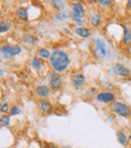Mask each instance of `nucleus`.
Instances as JSON below:
<instances>
[{"label":"nucleus","instance_id":"7","mask_svg":"<svg viewBox=\"0 0 131 148\" xmlns=\"http://www.w3.org/2000/svg\"><path fill=\"white\" fill-rule=\"evenodd\" d=\"M114 95L110 92H103V93L98 94L97 96V100L100 102H104V103H109L114 101Z\"/></svg>","mask_w":131,"mask_h":148},{"label":"nucleus","instance_id":"32","mask_svg":"<svg viewBox=\"0 0 131 148\" xmlns=\"http://www.w3.org/2000/svg\"><path fill=\"white\" fill-rule=\"evenodd\" d=\"M64 148H69V147H64Z\"/></svg>","mask_w":131,"mask_h":148},{"label":"nucleus","instance_id":"18","mask_svg":"<svg viewBox=\"0 0 131 148\" xmlns=\"http://www.w3.org/2000/svg\"><path fill=\"white\" fill-rule=\"evenodd\" d=\"M9 51H10V55H16L21 51V48L18 46H9Z\"/></svg>","mask_w":131,"mask_h":148},{"label":"nucleus","instance_id":"9","mask_svg":"<svg viewBox=\"0 0 131 148\" xmlns=\"http://www.w3.org/2000/svg\"><path fill=\"white\" fill-rule=\"evenodd\" d=\"M36 94L40 97H48L50 94V89L46 86H38L36 88Z\"/></svg>","mask_w":131,"mask_h":148},{"label":"nucleus","instance_id":"3","mask_svg":"<svg viewBox=\"0 0 131 148\" xmlns=\"http://www.w3.org/2000/svg\"><path fill=\"white\" fill-rule=\"evenodd\" d=\"M113 72L117 76H121V77H130L131 73L130 71L123 65H120V63H115L113 65Z\"/></svg>","mask_w":131,"mask_h":148},{"label":"nucleus","instance_id":"4","mask_svg":"<svg viewBox=\"0 0 131 148\" xmlns=\"http://www.w3.org/2000/svg\"><path fill=\"white\" fill-rule=\"evenodd\" d=\"M96 44H97V48H96V53L99 57H104L107 55V49H106V44L103 40H96Z\"/></svg>","mask_w":131,"mask_h":148},{"label":"nucleus","instance_id":"29","mask_svg":"<svg viewBox=\"0 0 131 148\" xmlns=\"http://www.w3.org/2000/svg\"><path fill=\"white\" fill-rule=\"evenodd\" d=\"M128 7L131 8V0H130V1H128Z\"/></svg>","mask_w":131,"mask_h":148},{"label":"nucleus","instance_id":"30","mask_svg":"<svg viewBox=\"0 0 131 148\" xmlns=\"http://www.w3.org/2000/svg\"><path fill=\"white\" fill-rule=\"evenodd\" d=\"M50 148H58V147H57V146H50Z\"/></svg>","mask_w":131,"mask_h":148},{"label":"nucleus","instance_id":"31","mask_svg":"<svg viewBox=\"0 0 131 148\" xmlns=\"http://www.w3.org/2000/svg\"><path fill=\"white\" fill-rule=\"evenodd\" d=\"M129 138H130V140H131V134H130V136H129Z\"/></svg>","mask_w":131,"mask_h":148},{"label":"nucleus","instance_id":"20","mask_svg":"<svg viewBox=\"0 0 131 148\" xmlns=\"http://www.w3.org/2000/svg\"><path fill=\"white\" fill-rule=\"evenodd\" d=\"M100 21H101V16H100V15H98V14H94V15L92 16L91 23L93 24L94 26L98 25V24L100 23Z\"/></svg>","mask_w":131,"mask_h":148},{"label":"nucleus","instance_id":"22","mask_svg":"<svg viewBox=\"0 0 131 148\" xmlns=\"http://www.w3.org/2000/svg\"><path fill=\"white\" fill-rule=\"evenodd\" d=\"M52 3L54 4V5L56 6L59 10H61L62 8H64V6H65V3L63 1H57V0H54V1H52Z\"/></svg>","mask_w":131,"mask_h":148},{"label":"nucleus","instance_id":"16","mask_svg":"<svg viewBox=\"0 0 131 148\" xmlns=\"http://www.w3.org/2000/svg\"><path fill=\"white\" fill-rule=\"evenodd\" d=\"M38 53V55L42 57V59H48V57H52V55H50V53L48 50V49H46V48L40 49Z\"/></svg>","mask_w":131,"mask_h":148},{"label":"nucleus","instance_id":"14","mask_svg":"<svg viewBox=\"0 0 131 148\" xmlns=\"http://www.w3.org/2000/svg\"><path fill=\"white\" fill-rule=\"evenodd\" d=\"M123 40L127 46H131V30L126 28L125 31H124V38Z\"/></svg>","mask_w":131,"mask_h":148},{"label":"nucleus","instance_id":"13","mask_svg":"<svg viewBox=\"0 0 131 148\" xmlns=\"http://www.w3.org/2000/svg\"><path fill=\"white\" fill-rule=\"evenodd\" d=\"M17 15L20 19L26 21V20H27V10H26L25 8H19V9L17 10Z\"/></svg>","mask_w":131,"mask_h":148},{"label":"nucleus","instance_id":"24","mask_svg":"<svg viewBox=\"0 0 131 148\" xmlns=\"http://www.w3.org/2000/svg\"><path fill=\"white\" fill-rule=\"evenodd\" d=\"M33 38H32L31 35H25L24 36V42L27 44H33Z\"/></svg>","mask_w":131,"mask_h":148},{"label":"nucleus","instance_id":"10","mask_svg":"<svg viewBox=\"0 0 131 148\" xmlns=\"http://www.w3.org/2000/svg\"><path fill=\"white\" fill-rule=\"evenodd\" d=\"M116 135H117V139L118 141H119L120 143H121L122 145H124V146H126V145L128 144V141H127V137H126V135L124 134L122 131H117L116 132Z\"/></svg>","mask_w":131,"mask_h":148},{"label":"nucleus","instance_id":"17","mask_svg":"<svg viewBox=\"0 0 131 148\" xmlns=\"http://www.w3.org/2000/svg\"><path fill=\"white\" fill-rule=\"evenodd\" d=\"M9 28H10V23H9V22L1 21V23H0V32H1V33L7 31Z\"/></svg>","mask_w":131,"mask_h":148},{"label":"nucleus","instance_id":"11","mask_svg":"<svg viewBox=\"0 0 131 148\" xmlns=\"http://www.w3.org/2000/svg\"><path fill=\"white\" fill-rule=\"evenodd\" d=\"M76 33L79 36H82V38H89V36L91 35V32H90L87 28H83V27L77 28V29H76Z\"/></svg>","mask_w":131,"mask_h":148},{"label":"nucleus","instance_id":"26","mask_svg":"<svg viewBox=\"0 0 131 148\" xmlns=\"http://www.w3.org/2000/svg\"><path fill=\"white\" fill-rule=\"evenodd\" d=\"M72 17H73V19H74V21L76 22V23L77 24H79V25H81L82 24V19H83V18H81V17H78V16H75V15H72Z\"/></svg>","mask_w":131,"mask_h":148},{"label":"nucleus","instance_id":"33","mask_svg":"<svg viewBox=\"0 0 131 148\" xmlns=\"http://www.w3.org/2000/svg\"><path fill=\"white\" fill-rule=\"evenodd\" d=\"M44 148H46V147H44Z\"/></svg>","mask_w":131,"mask_h":148},{"label":"nucleus","instance_id":"2","mask_svg":"<svg viewBox=\"0 0 131 148\" xmlns=\"http://www.w3.org/2000/svg\"><path fill=\"white\" fill-rule=\"evenodd\" d=\"M112 108H113L114 112L117 113L118 115L122 117H129L131 115V110L127 105L123 104L120 102H114L112 104Z\"/></svg>","mask_w":131,"mask_h":148},{"label":"nucleus","instance_id":"5","mask_svg":"<svg viewBox=\"0 0 131 148\" xmlns=\"http://www.w3.org/2000/svg\"><path fill=\"white\" fill-rule=\"evenodd\" d=\"M50 85L55 90L61 88V86H62V78L58 74H52L50 77Z\"/></svg>","mask_w":131,"mask_h":148},{"label":"nucleus","instance_id":"6","mask_svg":"<svg viewBox=\"0 0 131 148\" xmlns=\"http://www.w3.org/2000/svg\"><path fill=\"white\" fill-rule=\"evenodd\" d=\"M72 15L78 16V17L83 18L85 16V9H84L83 5L81 3H75L73 6V10H72Z\"/></svg>","mask_w":131,"mask_h":148},{"label":"nucleus","instance_id":"1","mask_svg":"<svg viewBox=\"0 0 131 148\" xmlns=\"http://www.w3.org/2000/svg\"><path fill=\"white\" fill-rule=\"evenodd\" d=\"M50 65L56 72H64L70 63L69 57L62 50H55L50 57Z\"/></svg>","mask_w":131,"mask_h":148},{"label":"nucleus","instance_id":"27","mask_svg":"<svg viewBox=\"0 0 131 148\" xmlns=\"http://www.w3.org/2000/svg\"><path fill=\"white\" fill-rule=\"evenodd\" d=\"M8 105L7 104H4V105H2L1 106V112L2 113H5V112H7V110H8Z\"/></svg>","mask_w":131,"mask_h":148},{"label":"nucleus","instance_id":"19","mask_svg":"<svg viewBox=\"0 0 131 148\" xmlns=\"http://www.w3.org/2000/svg\"><path fill=\"white\" fill-rule=\"evenodd\" d=\"M0 123H1V125H2V126H4V127L9 126V124H10L9 117H8L7 115H3V116L1 117V119H0Z\"/></svg>","mask_w":131,"mask_h":148},{"label":"nucleus","instance_id":"25","mask_svg":"<svg viewBox=\"0 0 131 148\" xmlns=\"http://www.w3.org/2000/svg\"><path fill=\"white\" fill-rule=\"evenodd\" d=\"M10 114L11 115H18L20 114V109L18 108V107L14 106L11 108V110H10Z\"/></svg>","mask_w":131,"mask_h":148},{"label":"nucleus","instance_id":"15","mask_svg":"<svg viewBox=\"0 0 131 148\" xmlns=\"http://www.w3.org/2000/svg\"><path fill=\"white\" fill-rule=\"evenodd\" d=\"M10 55V51H9V46H3L1 48V57L2 59H8Z\"/></svg>","mask_w":131,"mask_h":148},{"label":"nucleus","instance_id":"28","mask_svg":"<svg viewBox=\"0 0 131 148\" xmlns=\"http://www.w3.org/2000/svg\"><path fill=\"white\" fill-rule=\"evenodd\" d=\"M99 3L100 4H103V5H109V4H111V1H105V0H100Z\"/></svg>","mask_w":131,"mask_h":148},{"label":"nucleus","instance_id":"12","mask_svg":"<svg viewBox=\"0 0 131 148\" xmlns=\"http://www.w3.org/2000/svg\"><path fill=\"white\" fill-rule=\"evenodd\" d=\"M40 110H42V112L48 113L52 110V105H50L48 101H42L40 104Z\"/></svg>","mask_w":131,"mask_h":148},{"label":"nucleus","instance_id":"8","mask_svg":"<svg viewBox=\"0 0 131 148\" xmlns=\"http://www.w3.org/2000/svg\"><path fill=\"white\" fill-rule=\"evenodd\" d=\"M85 83V77L83 75H75L72 78V84L75 88H81Z\"/></svg>","mask_w":131,"mask_h":148},{"label":"nucleus","instance_id":"21","mask_svg":"<svg viewBox=\"0 0 131 148\" xmlns=\"http://www.w3.org/2000/svg\"><path fill=\"white\" fill-rule=\"evenodd\" d=\"M32 67L34 68L35 70H40V68H42V63H40V61L38 59H33V61H32Z\"/></svg>","mask_w":131,"mask_h":148},{"label":"nucleus","instance_id":"23","mask_svg":"<svg viewBox=\"0 0 131 148\" xmlns=\"http://www.w3.org/2000/svg\"><path fill=\"white\" fill-rule=\"evenodd\" d=\"M68 17H69V15H68L66 12H61V13H59L58 15H57V18H58V19H61L62 21H65V20H67Z\"/></svg>","mask_w":131,"mask_h":148}]
</instances>
